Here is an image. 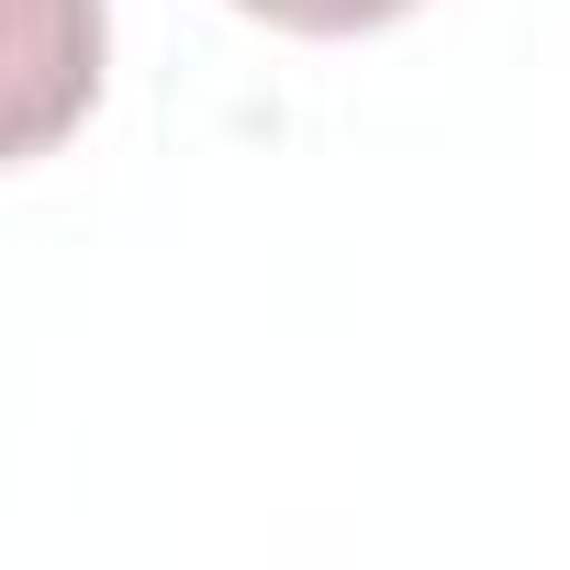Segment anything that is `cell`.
<instances>
[{"label":"cell","mask_w":570,"mask_h":570,"mask_svg":"<svg viewBox=\"0 0 570 570\" xmlns=\"http://www.w3.org/2000/svg\"><path fill=\"white\" fill-rule=\"evenodd\" d=\"M246 23H279V35H381L403 23L414 0H235Z\"/></svg>","instance_id":"1"}]
</instances>
